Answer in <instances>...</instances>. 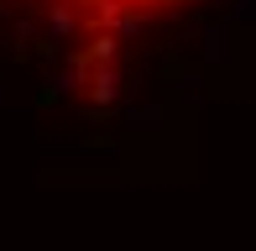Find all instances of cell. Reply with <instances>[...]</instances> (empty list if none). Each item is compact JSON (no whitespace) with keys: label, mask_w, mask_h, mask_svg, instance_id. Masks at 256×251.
I'll use <instances>...</instances> for the list:
<instances>
[{"label":"cell","mask_w":256,"mask_h":251,"mask_svg":"<svg viewBox=\"0 0 256 251\" xmlns=\"http://www.w3.org/2000/svg\"><path fill=\"white\" fill-rule=\"evenodd\" d=\"M58 6L68 10V0H58ZM89 6H94V10H110V16H126V10H131V16H146V10H152V16H157L168 0H89Z\"/></svg>","instance_id":"obj_1"}]
</instances>
